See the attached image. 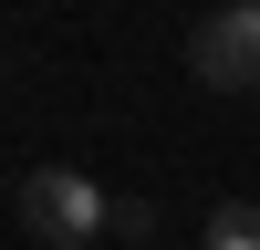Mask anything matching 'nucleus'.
I'll use <instances>...</instances> for the list:
<instances>
[{"mask_svg": "<svg viewBox=\"0 0 260 250\" xmlns=\"http://www.w3.org/2000/svg\"><path fill=\"white\" fill-rule=\"evenodd\" d=\"M156 250H167V240H156Z\"/></svg>", "mask_w": 260, "mask_h": 250, "instance_id": "39448f33", "label": "nucleus"}, {"mask_svg": "<svg viewBox=\"0 0 260 250\" xmlns=\"http://www.w3.org/2000/svg\"><path fill=\"white\" fill-rule=\"evenodd\" d=\"M187 73L208 94H260V0H219L187 32Z\"/></svg>", "mask_w": 260, "mask_h": 250, "instance_id": "f03ea898", "label": "nucleus"}, {"mask_svg": "<svg viewBox=\"0 0 260 250\" xmlns=\"http://www.w3.org/2000/svg\"><path fill=\"white\" fill-rule=\"evenodd\" d=\"M11 208H21V229H31L42 250H94L104 229H115V198H104L83 167H31Z\"/></svg>", "mask_w": 260, "mask_h": 250, "instance_id": "f257e3e1", "label": "nucleus"}, {"mask_svg": "<svg viewBox=\"0 0 260 250\" xmlns=\"http://www.w3.org/2000/svg\"><path fill=\"white\" fill-rule=\"evenodd\" d=\"M115 229H125L136 250H156V198H115Z\"/></svg>", "mask_w": 260, "mask_h": 250, "instance_id": "20e7f679", "label": "nucleus"}, {"mask_svg": "<svg viewBox=\"0 0 260 250\" xmlns=\"http://www.w3.org/2000/svg\"><path fill=\"white\" fill-rule=\"evenodd\" d=\"M208 250H260V208L250 198H219L208 208Z\"/></svg>", "mask_w": 260, "mask_h": 250, "instance_id": "7ed1b4c3", "label": "nucleus"}]
</instances>
